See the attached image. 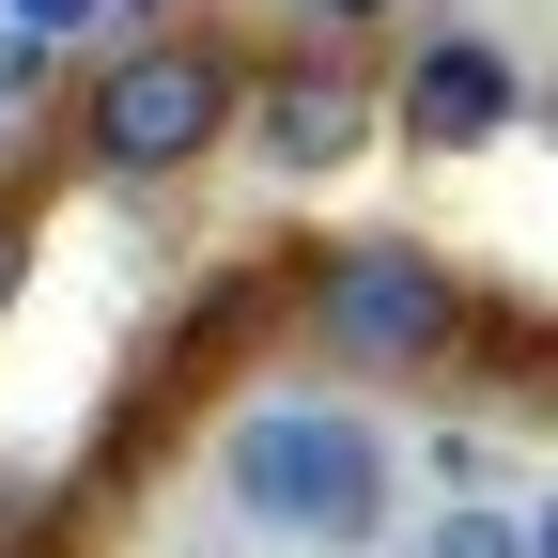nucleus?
<instances>
[{
    "label": "nucleus",
    "mask_w": 558,
    "mask_h": 558,
    "mask_svg": "<svg viewBox=\"0 0 558 558\" xmlns=\"http://www.w3.org/2000/svg\"><path fill=\"white\" fill-rule=\"evenodd\" d=\"M543 124H558V94H543Z\"/></svg>",
    "instance_id": "12"
},
{
    "label": "nucleus",
    "mask_w": 558,
    "mask_h": 558,
    "mask_svg": "<svg viewBox=\"0 0 558 558\" xmlns=\"http://www.w3.org/2000/svg\"><path fill=\"white\" fill-rule=\"evenodd\" d=\"M0 109H47V32H0Z\"/></svg>",
    "instance_id": "7"
},
{
    "label": "nucleus",
    "mask_w": 558,
    "mask_h": 558,
    "mask_svg": "<svg viewBox=\"0 0 558 558\" xmlns=\"http://www.w3.org/2000/svg\"><path fill=\"white\" fill-rule=\"evenodd\" d=\"M418 558H527V543H512V512H497V497H450L435 527H418Z\"/></svg>",
    "instance_id": "6"
},
{
    "label": "nucleus",
    "mask_w": 558,
    "mask_h": 558,
    "mask_svg": "<svg viewBox=\"0 0 558 558\" xmlns=\"http://www.w3.org/2000/svg\"><path fill=\"white\" fill-rule=\"evenodd\" d=\"M233 140H248V156L264 171H341V156H357V140H373V94L357 78H341V62H264V78L233 94Z\"/></svg>",
    "instance_id": "4"
},
{
    "label": "nucleus",
    "mask_w": 558,
    "mask_h": 558,
    "mask_svg": "<svg viewBox=\"0 0 558 558\" xmlns=\"http://www.w3.org/2000/svg\"><path fill=\"white\" fill-rule=\"evenodd\" d=\"M512 543H527V558H558V481H543L527 512H512Z\"/></svg>",
    "instance_id": "10"
},
{
    "label": "nucleus",
    "mask_w": 558,
    "mask_h": 558,
    "mask_svg": "<svg viewBox=\"0 0 558 558\" xmlns=\"http://www.w3.org/2000/svg\"><path fill=\"white\" fill-rule=\"evenodd\" d=\"M512 124H527L512 47L450 32V47H418V62H403V140H418V156H481V140H512Z\"/></svg>",
    "instance_id": "5"
},
{
    "label": "nucleus",
    "mask_w": 558,
    "mask_h": 558,
    "mask_svg": "<svg viewBox=\"0 0 558 558\" xmlns=\"http://www.w3.org/2000/svg\"><path fill=\"white\" fill-rule=\"evenodd\" d=\"M233 94H248V62H233L218 32H140V47L94 62L78 156H94L109 186H171V171H202V156L233 140Z\"/></svg>",
    "instance_id": "2"
},
{
    "label": "nucleus",
    "mask_w": 558,
    "mask_h": 558,
    "mask_svg": "<svg viewBox=\"0 0 558 558\" xmlns=\"http://www.w3.org/2000/svg\"><path fill=\"white\" fill-rule=\"evenodd\" d=\"M16 264H32V202L0 186V295H16Z\"/></svg>",
    "instance_id": "9"
},
{
    "label": "nucleus",
    "mask_w": 558,
    "mask_h": 558,
    "mask_svg": "<svg viewBox=\"0 0 558 558\" xmlns=\"http://www.w3.org/2000/svg\"><path fill=\"white\" fill-rule=\"evenodd\" d=\"M0 16H16V32H47V47H62V32H94V16H109V0H0Z\"/></svg>",
    "instance_id": "8"
},
{
    "label": "nucleus",
    "mask_w": 558,
    "mask_h": 558,
    "mask_svg": "<svg viewBox=\"0 0 558 558\" xmlns=\"http://www.w3.org/2000/svg\"><path fill=\"white\" fill-rule=\"evenodd\" d=\"M218 497L264 527V543H326V558H357L388 527V435L357 403H248L233 435H218Z\"/></svg>",
    "instance_id": "1"
},
{
    "label": "nucleus",
    "mask_w": 558,
    "mask_h": 558,
    "mask_svg": "<svg viewBox=\"0 0 558 558\" xmlns=\"http://www.w3.org/2000/svg\"><path fill=\"white\" fill-rule=\"evenodd\" d=\"M465 326H481V295H465L418 233H357V248L311 264V341H326V373H435V357H465Z\"/></svg>",
    "instance_id": "3"
},
{
    "label": "nucleus",
    "mask_w": 558,
    "mask_h": 558,
    "mask_svg": "<svg viewBox=\"0 0 558 558\" xmlns=\"http://www.w3.org/2000/svg\"><path fill=\"white\" fill-rule=\"evenodd\" d=\"M311 16H326V32H373V16H388V0H311Z\"/></svg>",
    "instance_id": "11"
}]
</instances>
